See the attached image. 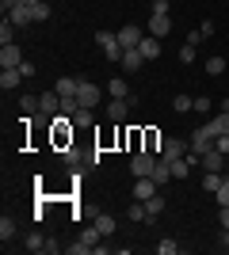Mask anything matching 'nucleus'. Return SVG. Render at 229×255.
<instances>
[{"mask_svg": "<svg viewBox=\"0 0 229 255\" xmlns=\"http://www.w3.org/2000/svg\"><path fill=\"white\" fill-rule=\"evenodd\" d=\"M0 65H4V69H19V65H23V53H19V46H15V42L0 46Z\"/></svg>", "mask_w": 229, "mask_h": 255, "instance_id": "423d86ee", "label": "nucleus"}, {"mask_svg": "<svg viewBox=\"0 0 229 255\" xmlns=\"http://www.w3.org/2000/svg\"><path fill=\"white\" fill-rule=\"evenodd\" d=\"M145 213H149L145 221H157V217H161V213H164V198H161V191L145 198Z\"/></svg>", "mask_w": 229, "mask_h": 255, "instance_id": "dca6fc26", "label": "nucleus"}, {"mask_svg": "<svg viewBox=\"0 0 229 255\" xmlns=\"http://www.w3.org/2000/svg\"><path fill=\"white\" fill-rule=\"evenodd\" d=\"M222 179H226V175H222V171H207V175H203V187H207L210 194H218V187H222Z\"/></svg>", "mask_w": 229, "mask_h": 255, "instance_id": "4be33fe9", "label": "nucleus"}, {"mask_svg": "<svg viewBox=\"0 0 229 255\" xmlns=\"http://www.w3.org/2000/svg\"><path fill=\"white\" fill-rule=\"evenodd\" d=\"M168 179H172V164H168V160H161V156H157V164H153V183L161 187V183H168Z\"/></svg>", "mask_w": 229, "mask_h": 255, "instance_id": "a211bd4d", "label": "nucleus"}, {"mask_svg": "<svg viewBox=\"0 0 229 255\" xmlns=\"http://www.w3.org/2000/svg\"><path fill=\"white\" fill-rule=\"evenodd\" d=\"M76 111H80V99H76V96H65V99H61V115H69V118H73Z\"/></svg>", "mask_w": 229, "mask_h": 255, "instance_id": "c85d7f7f", "label": "nucleus"}, {"mask_svg": "<svg viewBox=\"0 0 229 255\" xmlns=\"http://www.w3.org/2000/svg\"><path fill=\"white\" fill-rule=\"evenodd\" d=\"M168 31H172V19H168V15H149V27H145V34H153V38H164Z\"/></svg>", "mask_w": 229, "mask_h": 255, "instance_id": "6e6552de", "label": "nucleus"}, {"mask_svg": "<svg viewBox=\"0 0 229 255\" xmlns=\"http://www.w3.org/2000/svg\"><path fill=\"white\" fill-rule=\"evenodd\" d=\"M92 225H96V229H99V233H103V236H111V233H115V229H119V221H115L111 213H96V221H92Z\"/></svg>", "mask_w": 229, "mask_h": 255, "instance_id": "aec40b11", "label": "nucleus"}, {"mask_svg": "<svg viewBox=\"0 0 229 255\" xmlns=\"http://www.w3.org/2000/svg\"><path fill=\"white\" fill-rule=\"evenodd\" d=\"M222 229H229V206H222Z\"/></svg>", "mask_w": 229, "mask_h": 255, "instance_id": "a19ab883", "label": "nucleus"}, {"mask_svg": "<svg viewBox=\"0 0 229 255\" xmlns=\"http://www.w3.org/2000/svg\"><path fill=\"white\" fill-rule=\"evenodd\" d=\"M54 92H57L61 99H65V96H76V92H80V76H61V80L54 84Z\"/></svg>", "mask_w": 229, "mask_h": 255, "instance_id": "ddd939ff", "label": "nucleus"}, {"mask_svg": "<svg viewBox=\"0 0 229 255\" xmlns=\"http://www.w3.org/2000/svg\"><path fill=\"white\" fill-rule=\"evenodd\" d=\"M145 217H149V213H145V202H134L130 206V221H145Z\"/></svg>", "mask_w": 229, "mask_h": 255, "instance_id": "72a5a7b5", "label": "nucleus"}, {"mask_svg": "<svg viewBox=\"0 0 229 255\" xmlns=\"http://www.w3.org/2000/svg\"><path fill=\"white\" fill-rule=\"evenodd\" d=\"M65 164H69V168H80V164H84V156H80V152L69 145V149H65Z\"/></svg>", "mask_w": 229, "mask_h": 255, "instance_id": "7c9ffc66", "label": "nucleus"}, {"mask_svg": "<svg viewBox=\"0 0 229 255\" xmlns=\"http://www.w3.org/2000/svg\"><path fill=\"white\" fill-rule=\"evenodd\" d=\"M222 69H226V61H222V57H210V61H207V73H210V76H218Z\"/></svg>", "mask_w": 229, "mask_h": 255, "instance_id": "e433bc0d", "label": "nucleus"}, {"mask_svg": "<svg viewBox=\"0 0 229 255\" xmlns=\"http://www.w3.org/2000/svg\"><path fill=\"white\" fill-rule=\"evenodd\" d=\"M149 194H157V183H153V175H142V179L134 183V198H138V202H145Z\"/></svg>", "mask_w": 229, "mask_h": 255, "instance_id": "4468645a", "label": "nucleus"}, {"mask_svg": "<svg viewBox=\"0 0 229 255\" xmlns=\"http://www.w3.org/2000/svg\"><path fill=\"white\" fill-rule=\"evenodd\" d=\"M23 248H27V252H46V240H42L38 233H31L27 240H23Z\"/></svg>", "mask_w": 229, "mask_h": 255, "instance_id": "cd10ccee", "label": "nucleus"}, {"mask_svg": "<svg viewBox=\"0 0 229 255\" xmlns=\"http://www.w3.org/2000/svg\"><path fill=\"white\" fill-rule=\"evenodd\" d=\"M19 111H23V115H34V111H42V99H34V96H19Z\"/></svg>", "mask_w": 229, "mask_h": 255, "instance_id": "b1692460", "label": "nucleus"}, {"mask_svg": "<svg viewBox=\"0 0 229 255\" xmlns=\"http://www.w3.org/2000/svg\"><path fill=\"white\" fill-rule=\"evenodd\" d=\"M99 236H103V233H99L96 225H88L84 233H80V240H84V244H92V252H96V244H99Z\"/></svg>", "mask_w": 229, "mask_h": 255, "instance_id": "bb28decb", "label": "nucleus"}, {"mask_svg": "<svg viewBox=\"0 0 229 255\" xmlns=\"http://www.w3.org/2000/svg\"><path fill=\"white\" fill-rule=\"evenodd\" d=\"M214 149H218V152H226V156H229V133H218V137H214Z\"/></svg>", "mask_w": 229, "mask_h": 255, "instance_id": "4c0bfd02", "label": "nucleus"}, {"mask_svg": "<svg viewBox=\"0 0 229 255\" xmlns=\"http://www.w3.org/2000/svg\"><path fill=\"white\" fill-rule=\"evenodd\" d=\"M73 122L76 126H88V122H92V107H80V111L73 115Z\"/></svg>", "mask_w": 229, "mask_h": 255, "instance_id": "473e14b6", "label": "nucleus"}, {"mask_svg": "<svg viewBox=\"0 0 229 255\" xmlns=\"http://www.w3.org/2000/svg\"><path fill=\"white\" fill-rule=\"evenodd\" d=\"M126 115H130V99H111L107 103V118L111 122H126Z\"/></svg>", "mask_w": 229, "mask_h": 255, "instance_id": "9d476101", "label": "nucleus"}, {"mask_svg": "<svg viewBox=\"0 0 229 255\" xmlns=\"http://www.w3.org/2000/svg\"><path fill=\"white\" fill-rule=\"evenodd\" d=\"M122 69H126V73H138V69H142V65H145V53L142 50H138V46H134V50H122Z\"/></svg>", "mask_w": 229, "mask_h": 255, "instance_id": "0eeeda50", "label": "nucleus"}, {"mask_svg": "<svg viewBox=\"0 0 229 255\" xmlns=\"http://www.w3.org/2000/svg\"><path fill=\"white\" fill-rule=\"evenodd\" d=\"M8 42H15V23L4 15V23H0V46H8Z\"/></svg>", "mask_w": 229, "mask_h": 255, "instance_id": "412c9836", "label": "nucleus"}, {"mask_svg": "<svg viewBox=\"0 0 229 255\" xmlns=\"http://www.w3.org/2000/svg\"><path fill=\"white\" fill-rule=\"evenodd\" d=\"M76 99H80V107H92V111H96V107H99V88L80 76V92H76Z\"/></svg>", "mask_w": 229, "mask_h": 255, "instance_id": "39448f33", "label": "nucleus"}, {"mask_svg": "<svg viewBox=\"0 0 229 255\" xmlns=\"http://www.w3.org/2000/svg\"><path fill=\"white\" fill-rule=\"evenodd\" d=\"M222 164H226V152H218V149L203 152V171H222Z\"/></svg>", "mask_w": 229, "mask_h": 255, "instance_id": "f3484780", "label": "nucleus"}, {"mask_svg": "<svg viewBox=\"0 0 229 255\" xmlns=\"http://www.w3.org/2000/svg\"><path fill=\"white\" fill-rule=\"evenodd\" d=\"M138 50L145 53V61H153V57H161V38H153V34H145Z\"/></svg>", "mask_w": 229, "mask_h": 255, "instance_id": "6ab92c4d", "label": "nucleus"}, {"mask_svg": "<svg viewBox=\"0 0 229 255\" xmlns=\"http://www.w3.org/2000/svg\"><path fill=\"white\" fill-rule=\"evenodd\" d=\"M226 164H229V156H226Z\"/></svg>", "mask_w": 229, "mask_h": 255, "instance_id": "79ce46f5", "label": "nucleus"}, {"mask_svg": "<svg viewBox=\"0 0 229 255\" xmlns=\"http://www.w3.org/2000/svg\"><path fill=\"white\" fill-rule=\"evenodd\" d=\"M210 149H214V133H210V126L203 122V126L191 133V152H195V156H203V152H210Z\"/></svg>", "mask_w": 229, "mask_h": 255, "instance_id": "f03ea898", "label": "nucleus"}, {"mask_svg": "<svg viewBox=\"0 0 229 255\" xmlns=\"http://www.w3.org/2000/svg\"><path fill=\"white\" fill-rule=\"evenodd\" d=\"M176 252H180L176 240H161V244H157V255H176Z\"/></svg>", "mask_w": 229, "mask_h": 255, "instance_id": "2f4dec72", "label": "nucleus"}, {"mask_svg": "<svg viewBox=\"0 0 229 255\" xmlns=\"http://www.w3.org/2000/svg\"><path fill=\"white\" fill-rule=\"evenodd\" d=\"M180 61H184V65L195 61V46H191V42H184V50H180Z\"/></svg>", "mask_w": 229, "mask_h": 255, "instance_id": "c9c22d12", "label": "nucleus"}, {"mask_svg": "<svg viewBox=\"0 0 229 255\" xmlns=\"http://www.w3.org/2000/svg\"><path fill=\"white\" fill-rule=\"evenodd\" d=\"M214 198H218V206H229V179H222V187H218Z\"/></svg>", "mask_w": 229, "mask_h": 255, "instance_id": "f704fd0d", "label": "nucleus"}, {"mask_svg": "<svg viewBox=\"0 0 229 255\" xmlns=\"http://www.w3.org/2000/svg\"><path fill=\"white\" fill-rule=\"evenodd\" d=\"M107 96H111V99H130L134 92H130V84H126L122 76H115V80L107 84Z\"/></svg>", "mask_w": 229, "mask_h": 255, "instance_id": "2eb2a0df", "label": "nucleus"}, {"mask_svg": "<svg viewBox=\"0 0 229 255\" xmlns=\"http://www.w3.org/2000/svg\"><path fill=\"white\" fill-rule=\"evenodd\" d=\"M115 38H119V46L122 50H134V46H142V38H145V31H138V27H122V31H115Z\"/></svg>", "mask_w": 229, "mask_h": 255, "instance_id": "20e7f679", "label": "nucleus"}, {"mask_svg": "<svg viewBox=\"0 0 229 255\" xmlns=\"http://www.w3.org/2000/svg\"><path fill=\"white\" fill-rule=\"evenodd\" d=\"M191 168H195V164H191V160H172V179H187V171H191Z\"/></svg>", "mask_w": 229, "mask_h": 255, "instance_id": "5701e85b", "label": "nucleus"}, {"mask_svg": "<svg viewBox=\"0 0 229 255\" xmlns=\"http://www.w3.org/2000/svg\"><path fill=\"white\" fill-rule=\"evenodd\" d=\"M8 19L15 23V27H27V23H34V8H27V4H15V8L8 11Z\"/></svg>", "mask_w": 229, "mask_h": 255, "instance_id": "9b49d317", "label": "nucleus"}, {"mask_svg": "<svg viewBox=\"0 0 229 255\" xmlns=\"http://www.w3.org/2000/svg\"><path fill=\"white\" fill-rule=\"evenodd\" d=\"M191 107H195V99H191V96H184V92H180V96L172 99V111H176V115H184V111H191Z\"/></svg>", "mask_w": 229, "mask_h": 255, "instance_id": "393cba45", "label": "nucleus"}, {"mask_svg": "<svg viewBox=\"0 0 229 255\" xmlns=\"http://www.w3.org/2000/svg\"><path fill=\"white\" fill-rule=\"evenodd\" d=\"M195 111H199V115H207V111H210V99L199 96V99H195Z\"/></svg>", "mask_w": 229, "mask_h": 255, "instance_id": "ea45409f", "label": "nucleus"}, {"mask_svg": "<svg viewBox=\"0 0 229 255\" xmlns=\"http://www.w3.org/2000/svg\"><path fill=\"white\" fill-rule=\"evenodd\" d=\"M187 149H191L187 141H180V137H168V141L161 145V160H168V164H172V160H184V156H187Z\"/></svg>", "mask_w": 229, "mask_h": 255, "instance_id": "7ed1b4c3", "label": "nucleus"}, {"mask_svg": "<svg viewBox=\"0 0 229 255\" xmlns=\"http://www.w3.org/2000/svg\"><path fill=\"white\" fill-rule=\"evenodd\" d=\"M153 15H168V0H153Z\"/></svg>", "mask_w": 229, "mask_h": 255, "instance_id": "58836bf2", "label": "nucleus"}, {"mask_svg": "<svg viewBox=\"0 0 229 255\" xmlns=\"http://www.w3.org/2000/svg\"><path fill=\"white\" fill-rule=\"evenodd\" d=\"M153 164H157V152H149V149H138L130 156V171L142 179V175H153Z\"/></svg>", "mask_w": 229, "mask_h": 255, "instance_id": "f257e3e1", "label": "nucleus"}, {"mask_svg": "<svg viewBox=\"0 0 229 255\" xmlns=\"http://www.w3.org/2000/svg\"><path fill=\"white\" fill-rule=\"evenodd\" d=\"M11 236H15V221H11V217H0V240L8 244Z\"/></svg>", "mask_w": 229, "mask_h": 255, "instance_id": "a878e982", "label": "nucleus"}, {"mask_svg": "<svg viewBox=\"0 0 229 255\" xmlns=\"http://www.w3.org/2000/svg\"><path fill=\"white\" fill-rule=\"evenodd\" d=\"M42 111H38V115H46V118H54V115H61V96H57V92H42Z\"/></svg>", "mask_w": 229, "mask_h": 255, "instance_id": "1a4fd4ad", "label": "nucleus"}, {"mask_svg": "<svg viewBox=\"0 0 229 255\" xmlns=\"http://www.w3.org/2000/svg\"><path fill=\"white\" fill-rule=\"evenodd\" d=\"M46 19H50V4L38 0V4H34V23H46Z\"/></svg>", "mask_w": 229, "mask_h": 255, "instance_id": "c756f323", "label": "nucleus"}, {"mask_svg": "<svg viewBox=\"0 0 229 255\" xmlns=\"http://www.w3.org/2000/svg\"><path fill=\"white\" fill-rule=\"evenodd\" d=\"M23 80H27V76H23L19 69H4V73H0V88H4V92H15Z\"/></svg>", "mask_w": 229, "mask_h": 255, "instance_id": "f8f14e48", "label": "nucleus"}]
</instances>
